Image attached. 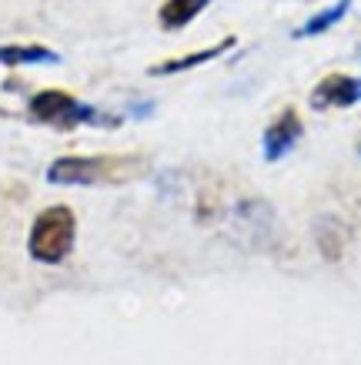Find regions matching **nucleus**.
Here are the masks:
<instances>
[{
    "label": "nucleus",
    "instance_id": "1",
    "mask_svg": "<svg viewBox=\"0 0 361 365\" xmlns=\"http://www.w3.org/2000/svg\"><path fill=\"white\" fill-rule=\"evenodd\" d=\"M147 175V158L141 155H94V158H57L47 168V181L51 185H77V188H90V185H124L134 178Z\"/></svg>",
    "mask_w": 361,
    "mask_h": 365
},
{
    "label": "nucleus",
    "instance_id": "2",
    "mask_svg": "<svg viewBox=\"0 0 361 365\" xmlns=\"http://www.w3.org/2000/svg\"><path fill=\"white\" fill-rule=\"evenodd\" d=\"M77 238V218L67 205H54V208H44L31 225V235H27V252H31L33 262L41 265H61L70 248H74Z\"/></svg>",
    "mask_w": 361,
    "mask_h": 365
},
{
    "label": "nucleus",
    "instance_id": "3",
    "mask_svg": "<svg viewBox=\"0 0 361 365\" xmlns=\"http://www.w3.org/2000/svg\"><path fill=\"white\" fill-rule=\"evenodd\" d=\"M33 121L51 124V128H61V131H70V128H80V124H117V118H100L98 108L90 104H80L74 94L67 91H41L33 94L31 104H27Z\"/></svg>",
    "mask_w": 361,
    "mask_h": 365
},
{
    "label": "nucleus",
    "instance_id": "4",
    "mask_svg": "<svg viewBox=\"0 0 361 365\" xmlns=\"http://www.w3.org/2000/svg\"><path fill=\"white\" fill-rule=\"evenodd\" d=\"M301 134H305V124L298 118L295 108H285V111L278 114L268 128H264V161H281V158L301 141Z\"/></svg>",
    "mask_w": 361,
    "mask_h": 365
},
{
    "label": "nucleus",
    "instance_id": "5",
    "mask_svg": "<svg viewBox=\"0 0 361 365\" xmlns=\"http://www.w3.org/2000/svg\"><path fill=\"white\" fill-rule=\"evenodd\" d=\"M361 101V81L348 74H328L318 81L311 91V108L315 111H328V108H351Z\"/></svg>",
    "mask_w": 361,
    "mask_h": 365
},
{
    "label": "nucleus",
    "instance_id": "6",
    "mask_svg": "<svg viewBox=\"0 0 361 365\" xmlns=\"http://www.w3.org/2000/svg\"><path fill=\"white\" fill-rule=\"evenodd\" d=\"M231 47H234V37H224V41H218V44L204 47V51H194V54H184V57H171V61H164V64H154L151 74H154V78L184 74V71H191V67H201V64H208V61H214V57L228 54Z\"/></svg>",
    "mask_w": 361,
    "mask_h": 365
},
{
    "label": "nucleus",
    "instance_id": "7",
    "mask_svg": "<svg viewBox=\"0 0 361 365\" xmlns=\"http://www.w3.org/2000/svg\"><path fill=\"white\" fill-rule=\"evenodd\" d=\"M211 0H164L161 4V11H157V21L164 31H181L187 24L194 21L197 14H204Z\"/></svg>",
    "mask_w": 361,
    "mask_h": 365
},
{
    "label": "nucleus",
    "instance_id": "8",
    "mask_svg": "<svg viewBox=\"0 0 361 365\" xmlns=\"http://www.w3.org/2000/svg\"><path fill=\"white\" fill-rule=\"evenodd\" d=\"M61 54L44 44H7L0 47V64L21 67V64H57Z\"/></svg>",
    "mask_w": 361,
    "mask_h": 365
},
{
    "label": "nucleus",
    "instance_id": "9",
    "mask_svg": "<svg viewBox=\"0 0 361 365\" xmlns=\"http://www.w3.org/2000/svg\"><path fill=\"white\" fill-rule=\"evenodd\" d=\"M351 11V0H338V4H331L328 11H321V14H315L311 21H305L301 27L295 31V37H318V34H325V31H331L335 24L345 17V14Z\"/></svg>",
    "mask_w": 361,
    "mask_h": 365
}]
</instances>
